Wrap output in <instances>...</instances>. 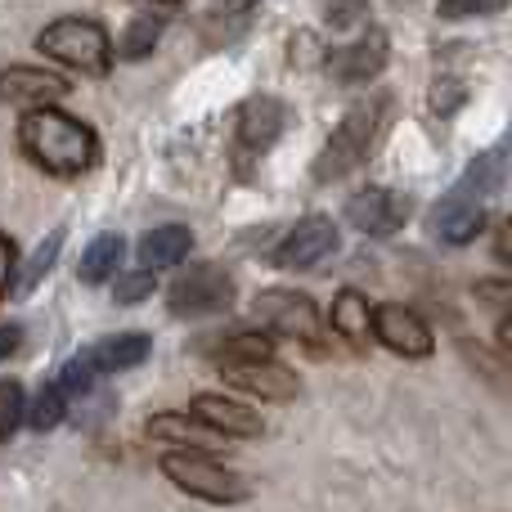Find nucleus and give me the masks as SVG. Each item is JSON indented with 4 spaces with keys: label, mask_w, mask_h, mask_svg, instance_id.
<instances>
[{
    "label": "nucleus",
    "mask_w": 512,
    "mask_h": 512,
    "mask_svg": "<svg viewBox=\"0 0 512 512\" xmlns=\"http://www.w3.org/2000/svg\"><path fill=\"white\" fill-rule=\"evenodd\" d=\"M189 414H194L198 423H207L212 432H221L225 441H230V436H239V441H252V436H261V432H265L261 418H256L248 405L230 400V396H198Z\"/></svg>",
    "instance_id": "15"
},
{
    "label": "nucleus",
    "mask_w": 512,
    "mask_h": 512,
    "mask_svg": "<svg viewBox=\"0 0 512 512\" xmlns=\"http://www.w3.org/2000/svg\"><path fill=\"white\" fill-rule=\"evenodd\" d=\"M256 319L270 328L274 337H288V342L306 346V351H324V315L306 292L292 288H270L256 297Z\"/></svg>",
    "instance_id": "5"
},
{
    "label": "nucleus",
    "mask_w": 512,
    "mask_h": 512,
    "mask_svg": "<svg viewBox=\"0 0 512 512\" xmlns=\"http://www.w3.org/2000/svg\"><path fill=\"white\" fill-rule=\"evenodd\" d=\"M225 382L239 391H248V396H261V400H274V405H283V400L297 396V373L283 369V364L274 360H248V364H225Z\"/></svg>",
    "instance_id": "11"
},
{
    "label": "nucleus",
    "mask_w": 512,
    "mask_h": 512,
    "mask_svg": "<svg viewBox=\"0 0 512 512\" xmlns=\"http://www.w3.org/2000/svg\"><path fill=\"white\" fill-rule=\"evenodd\" d=\"M382 122H387V99H364V104H355L351 113L337 122L333 140L319 149L315 158V180L319 185H328V180L346 176V171H355L364 158L373 153V140H378Z\"/></svg>",
    "instance_id": "2"
},
{
    "label": "nucleus",
    "mask_w": 512,
    "mask_h": 512,
    "mask_svg": "<svg viewBox=\"0 0 512 512\" xmlns=\"http://www.w3.org/2000/svg\"><path fill=\"white\" fill-rule=\"evenodd\" d=\"M149 337L144 333H117V337H99L95 346H86V355H81V364H86L90 373H122V369H135V364H144V355H149Z\"/></svg>",
    "instance_id": "16"
},
{
    "label": "nucleus",
    "mask_w": 512,
    "mask_h": 512,
    "mask_svg": "<svg viewBox=\"0 0 512 512\" xmlns=\"http://www.w3.org/2000/svg\"><path fill=\"white\" fill-rule=\"evenodd\" d=\"M333 252H337V225L328 221V216H306V221H297L288 230V239L279 243L274 261H279L283 270H310V265H319Z\"/></svg>",
    "instance_id": "9"
},
{
    "label": "nucleus",
    "mask_w": 512,
    "mask_h": 512,
    "mask_svg": "<svg viewBox=\"0 0 512 512\" xmlns=\"http://www.w3.org/2000/svg\"><path fill=\"white\" fill-rule=\"evenodd\" d=\"M153 292V274L149 270H135V274H117V288L113 297L122 301V306H131V301H144Z\"/></svg>",
    "instance_id": "27"
},
{
    "label": "nucleus",
    "mask_w": 512,
    "mask_h": 512,
    "mask_svg": "<svg viewBox=\"0 0 512 512\" xmlns=\"http://www.w3.org/2000/svg\"><path fill=\"white\" fill-rule=\"evenodd\" d=\"M369 315H373L369 301H364L355 288H342V292L333 297V315H328V324H333V333L342 337L346 346L364 351V346H369V333H373V328H369Z\"/></svg>",
    "instance_id": "18"
},
{
    "label": "nucleus",
    "mask_w": 512,
    "mask_h": 512,
    "mask_svg": "<svg viewBox=\"0 0 512 512\" xmlns=\"http://www.w3.org/2000/svg\"><path fill=\"white\" fill-rule=\"evenodd\" d=\"M149 436L153 441H167V445H194V450H216V445H225L221 432L198 423L194 414H171V409L149 418Z\"/></svg>",
    "instance_id": "17"
},
{
    "label": "nucleus",
    "mask_w": 512,
    "mask_h": 512,
    "mask_svg": "<svg viewBox=\"0 0 512 512\" xmlns=\"http://www.w3.org/2000/svg\"><path fill=\"white\" fill-rule=\"evenodd\" d=\"M162 18L158 14H140V18H131V27H126V36L122 41H117V54H122V59H144V54L153 50V45L162 41Z\"/></svg>",
    "instance_id": "22"
},
{
    "label": "nucleus",
    "mask_w": 512,
    "mask_h": 512,
    "mask_svg": "<svg viewBox=\"0 0 512 512\" xmlns=\"http://www.w3.org/2000/svg\"><path fill=\"white\" fill-rule=\"evenodd\" d=\"M9 283H14V243L0 234V297L9 292Z\"/></svg>",
    "instance_id": "29"
},
{
    "label": "nucleus",
    "mask_w": 512,
    "mask_h": 512,
    "mask_svg": "<svg viewBox=\"0 0 512 512\" xmlns=\"http://www.w3.org/2000/svg\"><path fill=\"white\" fill-rule=\"evenodd\" d=\"M27 418V400H23V387H18L14 378L0 382V441H9V436L23 427Z\"/></svg>",
    "instance_id": "25"
},
{
    "label": "nucleus",
    "mask_w": 512,
    "mask_h": 512,
    "mask_svg": "<svg viewBox=\"0 0 512 512\" xmlns=\"http://www.w3.org/2000/svg\"><path fill=\"white\" fill-rule=\"evenodd\" d=\"M59 248H63V230H54L50 239H45L41 248L32 252V261H27V270H23V283H18V288L27 292V288H32V283H41V274H45V270H50V265H54V256H59Z\"/></svg>",
    "instance_id": "26"
},
{
    "label": "nucleus",
    "mask_w": 512,
    "mask_h": 512,
    "mask_svg": "<svg viewBox=\"0 0 512 512\" xmlns=\"http://www.w3.org/2000/svg\"><path fill=\"white\" fill-rule=\"evenodd\" d=\"M162 477L176 481L180 490H189L198 499H212V504H243L248 499V481L239 472L221 468V463L203 459V454H167Z\"/></svg>",
    "instance_id": "6"
},
{
    "label": "nucleus",
    "mask_w": 512,
    "mask_h": 512,
    "mask_svg": "<svg viewBox=\"0 0 512 512\" xmlns=\"http://www.w3.org/2000/svg\"><path fill=\"white\" fill-rule=\"evenodd\" d=\"M508 0H441L445 18H477V14H499Z\"/></svg>",
    "instance_id": "28"
},
{
    "label": "nucleus",
    "mask_w": 512,
    "mask_h": 512,
    "mask_svg": "<svg viewBox=\"0 0 512 512\" xmlns=\"http://www.w3.org/2000/svg\"><path fill=\"white\" fill-rule=\"evenodd\" d=\"M63 405H68V396L59 391V382H45V387L36 391L32 409H27V423H32L36 432H50V427L63 423Z\"/></svg>",
    "instance_id": "24"
},
{
    "label": "nucleus",
    "mask_w": 512,
    "mask_h": 512,
    "mask_svg": "<svg viewBox=\"0 0 512 512\" xmlns=\"http://www.w3.org/2000/svg\"><path fill=\"white\" fill-rule=\"evenodd\" d=\"M499 158H504V149H495L490 158L472 162L468 180H463V185L454 189L450 198H441V207L432 212V234H436V239H445L450 248H463V243H472L481 234V225H486L481 194H486L490 180H495V162Z\"/></svg>",
    "instance_id": "4"
},
{
    "label": "nucleus",
    "mask_w": 512,
    "mask_h": 512,
    "mask_svg": "<svg viewBox=\"0 0 512 512\" xmlns=\"http://www.w3.org/2000/svg\"><path fill=\"white\" fill-rule=\"evenodd\" d=\"M18 342H23V328H18V324H0V360H9V355L18 351Z\"/></svg>",
    "instance_id": "30"
},
{
    "label": "nucleus",
    "mask_w": 512,
    "mask_h": 512,
    "mask_svg": "<svg viewBox=\"0 0 512 512\" xmlns=\"http://www.w3.org/2000/svg\"><path fill=\"white\" fill-rule=\"evenodd\" d=\"M144 5H180V0H144Z\"/></svg>",
    "instance_id": "32"
},
{
    "label": "nucleus",
    "mask_w": 512,
    "mask_h": 512,
    "mask_svg": "<svg viewBox=\"0 0 512 512\" xmlns=\"http://www.w3.org/2000/svg\"><path fill=\"white\" fill-rule=\"evenodd\" d=\"M36 50L63 68L81 72V77H104L113 63V41L95 18H59L36 36Z\"/></svg>",
    "instance_id": "3"
},
{
    "label": "nucleus",
    "mask_w": 512,
    "mask_h": 512,
    "mask_svg": "<svg viewBox=\"0 0 512 512\" xmlns=\"http://www.w3.org/2000/svg\"><path fill=\"white\" fill-rule=\"evenodd\" d=\"M382 68H387V36H382L378 27L364 32L360 41L346 45V50L328 54V72H333L342 86H364V81H373Z\"/></svg>",
    "instance_id": "12"
},
{
    "label": "nucleus",
    "mask_w": 512,
    "mask_h": 512,
    "mask_svg": "<svg viewBox=\"0 0 512 512\" xmlns=\"http://www.w3.org/2000/svg\"><path fill=\"white\" fill-rule=\"evenodd\" d=\"M216 369L225 364H248V360H274L270 355V337L265 333H239V337H225L221 351H212Z\"/></svg>",
    "instance_id": "23"
},
{
    "label": "nucleus",
    "mask_w": 512,
    "mask_h": 512,
    "mask_svg": "<svg viewBox=\"0 0 512 512\" xmlns=\"http://www.w3.org/2000/svg\"><path fill=\"white\" fill-rule=\"evenodd\" d=\"M369 328H373V337H378L387 351L405 355V360H423V355H432V328H427L409 306H396V301L373 306Z\"/></svg>",
    "instance_id": "8"
},
{
    "label": "nucleus",
    "mask_w": 512,
    "mask_h": 512,
    "mask_svg": "<svg viewBox=\"0 0 512 512\" xmlns=\"http://www.w3.org/2000/svg\"><path fill=\"white\" fill-rule=\"evenodd\" d=\"M68 95V81L45 68H5L0 72V99L27 108H54V99Z\"/></svg>",
    "instance_id": "13"
},
{
    "label": "nucleus",
    "mask_w": 512,
    "mask_h": 512,
    "mask_svg": "<svg viewBox=\"0 0 512 512\" xmlns=\"http://www.w3.org/2000/svg\"><path fill=\"white\" fill-rule=\"evenodd\" d=\"M234 131H239L243 153H265L274 140H279V131H283V104L274 95H252L248 104L239 108Z\"/></svg>",
    "instance_id": "14"
},
{
    "label": "nucleus",
    "mask_w": 512,
    "mask_h": 512,
    "mask_svg": "<svg viewBox=\"0 0 512 512\" xmlns=\"http://www.w3.org/2000/svg\"><path fill=\"white\" fill-rule=\"evenodd\" d=\"M328 18H333V27H351L360 18V0H342L337 9H328Z\"/></svg>",
    "instance_id": "31"
},
{
    "label": "nucleus",
    "mask_w": 512,
    "mask_h": 512,
    "mask_svg": "<svg viewBox=\"0 0 512 512\" xmlns=\"http://www.w3.org/2000/svg\"><path fill=\"white\" fill-rule=\"evenodd\" d=\"M18 144L50 176H81L99 162L95 131L63 108H27L18 122Z\"/></svg>",
    "instance_id": "1"
},
{
    "label": "nucleus",
    "mask_w": 512,
    "mask_h": 512,
    "mask_svg": "<svg viewBox=\"0 0 512 512\" xmlns=\"http://www.w3.org/2000/svg\"><path fill=\"white\" fill-rule=\"evenodd\" d=\"M194 248V234L185 225H162V230H149L140 239V265L144 270H167V265H180Z\"/></svg>",
    "instance_id": "19"
},
{
    "label": "nucleus",
    "mask_w": 512,
    "mask_h": 512,
    "mask_svg": "<svg viewBox=\"0 0 512 512\" xmlns=\"http://www.w3.org/2000/svg\"><path fill=\"white\" fill-rule=\"evenodd\" d=\"M122 256H126V243L122 234H99L86 252H81V265L77 274L86 283H108L113 274H122Z\"/></svg>",
    "instance_id": "20"
},
{
    "label": "nucleus",
    "mask_w": 512,
    "mask_h": 512,
    "mask_svg": "<svg viewBox=\"0 0 512 512\" xmlns=\"http://www.w3.org/2000/svg\"><path fill=\"white\" fill-rule=\"evenodd\" d=\"M346 221L360 234H396L409 221V198L391 194V189H360L346 203Z\"/></svg>",
    "instance_id": "10"
},
{
    "label": "nucleus",
    "mask_w": 512,
    "mask_h": 512,
    "mask_svg": "<svg viewBox=\"0 0 512 512\" xmlns=\"http://www.w3.org/2000/svg\"><path fill=\"white\" fill-rule=\"evenodd\" d=\"M167 306L176 315H221V310L234 306V279L216 265H194L185 270L167 292Z\"/></svg>",
    "instance_id": "7"
},
{
    "label": "nucleus",
    "mask_w": 512,
    "mask_h": 512,
    "mask_svg": "<svg viewBox=\"0 0 512 512\" xmlns=\"http://www.w3.org/2000/svg\"><path fill=\"white\" fill-rule=\"evenodd\" d=\"M256 5H261V0H221V5H212V14H207V45L234 41V36L252 23Z\"/></svg>",
    "instance_id": "21"
}]
</instances>
